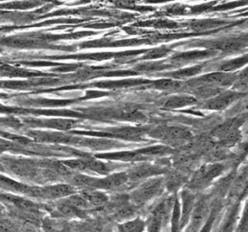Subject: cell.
Instances as JSON below:
<instances>
[{"label": "cell", "instance_id": "cell-1", "mask_svg": "<svg viewBox=\"0 0 248 232\" xmlns=\"http://www.w3.org/2000/svg\"><path fill=\"white\" fill-rule=\"evenodd\" d=\"M155 138L171 145H184L190 141L192 135L189 130L178 126L162 127L153 133Z\"/></svg>", "mask_w": 248, "mask_h": 232}, {"label": "cell", "instance_id": "cell-2", "mask_svg": "<svg viewBox=\"0 0 248 232\" xmlns=\"http://www.w3.org/2000/svg\"><path fill=\"white\" fill-rule=\"evenodd\" d=\"M164 182L162 179H152L144 183L137 190H134L130 196L132 201L137 204H142L149 201L160 194Z\"/></svg>", "mask_w": 248, "mask_h": 232}, {"label": "cell", "instance_id": "cell-3", "mask_svg": "<svg viewBox=\"0 0 248 232\" xmlns=\"http://www.w3.org/2000/svg\"><path fill=\"white\" fill-rule=\"evenodd\" d=\"M240 123L241 122L237 119H232L231 121L224 123L215 129L213 133V136L223 145H233L241 137Z\"/></svg>", "mask_w": 248, "mask_h": 232}, {"label": "cell", "instance_id": "cell-4", "mask_svg": "<svg viewBox=\"0 0 248 232\" xmlns=\"http://www.w3.org/2000/svg\"><path fill=\"white\" fill-rule=\"evenodd\" d=\"M222 170L221 166L217 164L201 167L193 176L189 184V188L192 190H201L206 187L215 177L219 176Z\"/></svg>", "mask_w": 248, "mask_h": 232}, {"label": "cell", "instance_id": "cell-5", "mask_svg": "<svg viewBox=\"0 0 248 232\" xmlns=\"http://www.w3.org/2000/svg\"><path fill=\"white\" fill-rule=\"evenodd\" d=\"M243 94L238 92H222L210 99L206 100L203 103L202 108L215 111L225 110L242 97Z\"/></svg>", "mask_w": 248, "mask_h": 232}, {"label": "cell", "instance_id": "cell-6", "mask_svg": "<svg viewBox=\"0 0 248 232\" xmlns=\"http://www.w3.org/2000/svg\"><path fill=\"white\" fill-rule=\"evenodd\" d=\"M236 79L237 75L226 71H220L202 75L201 77L195 79L194 81L223 89L226 87L234 85Z\"/></svg>", "mask_w": 248, "mask_h": 232}, {"label": "cell", "instance_id": "cell-7", "mask_svg": "<svg viewBox=\"0 0 248 232\" xmlns=\"http://www.w3.org/2000/svg\"><path fill=\"white\" fill-rule=\"evenodd\" d=\"M74 188L69 185H59L54 186H47V187L37 189L34 190V194L38 197L44 198H50V199H58V198H64L67 196H71L74 194Z\"/></svg>", "mask_w": 248, "mask_h": 232}, {"label": "cell", "instance_id": "cell-8", "mask_svg": "<svg viewBox=\"0 0 248 232\" xmlns=\"http://www.w3.org/2000/svg\"><path fill=\"white\" fill-rule=\"evenodd\" d=\"M207 211L208 205L206 200L202 198L196 202L193 213L191 215L190 231H198L200 229L206 219Z\"/></svg>", "mask_w": 248, "mask_h": 232}, {"label": "cell", "instance_id": "cell-9", "mask_svg": "<svg viewBox=\"0 0 248 232\" xmlns=\"http://www.w3.org/2000/svg\"><path fill=\"white\" fill-rule=\"evenodd\" d=\"M128 179V175L124 173H115L101 180L97 179L95 189L97 188L103 190H115L126 184Z\"/></svg>", "mask_w": 248, "mask_h": 232}, {"label": "cell", "instance_id": "cell-10", "mask_svg": "<svg viewBox=\"0 0 248 232\" xmlns=\"http://www.w3.org/2000/svg\"><path fill=\"white\" fill-rule=\"evenodd\" d=\"M194 195L190 190H184L182 194L181 226L186 225L193 213L195 206Z\"/></svg>", "mask_w": 248, "mask_h": 232}, {"label": "cell", "instance_id": "cell-11", "mask_svg": "<svg viewBox=\"0 0 248 232\" xmlns=\"http://www.w3.org/2000/svg\"><path fill=\"white\" fill-rule=\"evenodd\" d=\"M167 204L166 202L159 203L152 214L151 217L149 221V230L152 232H157L160 230L162 222L167 215Z\"/></svg>", "mask_w": 248, "mask_h": 232}, {"label": "cell", "instance_id": "cell-12", "mask_svg": "<svg viewBox=\"0 0 248 232\" xmlns=\"http://www.w3.org/2000/svg\"><path fill=\"white\" fill-rule=\"evenodd\" d=\"M198 100L192 94H180L170 97L166 103L165 108L169 109H177L187 106H193Z\"/></svg>", "mask_w": 248, "mask_h": 232}, {"label": "cell", "instance_id": "cell-13", "mask_svg": "<svg viewBox=\"0 0 248 232\" xmlns=\"http://www.w3.org/2000/svg\"><path fill=\"white\" fill-rule=\"evenodd\" d=\"M81 195L88 201L91 205L94 207H103L108 201L107 195L104 194L103 192L90 190V188L84 190Z\"/></svg>", "mask_w": 248, "mask_h": 232}, {"label": "cell", "instance_id": "cell-14", "mask_svg": "<svg viewBox=\"0 0 248 232\" xmlns=\"http://www.w3.org/2000/svg\"><path fill=\"white\" fill-rule=\"evenodd\" d=\"M145 224L140 217L134 219L132 221L123 223L119 225V229L120 232H142L145 229Z\"/></svg>", "mask_w": 248, "mask_h": 232}, {"label": "cell", "instance_id": "cell-15", "mask_svg": "<svg viewBox=\"0 0 248 232\" xmlns=\"http://www.w3.org/2000/svg\"><path fill=\"white\" fill-rule=\"evenodd\" d=\"M210 51H205V50H201V51H192L185 53V54H181L176 57V59L179 62H192V61H196V60L202 59V58H206L210 55Z\"/></svg>", "mask_w": 248, "mask_h": 232}, {"label": "cell", "instance_id": "cell-16", "mask_svg": "<svg viewBox=\"0 0 248 232\" xmlns=\"http://www.w3.org/2000/svg\"><path fill=\"white\" fill-rule=\"evenodd\" d=\"M184 181H185V178L183 175L175 173L169 176L165 184L169 190H175L178 188H180L184 184Z\"/></svg>", "mask_w": 248, "mask_h": 232}, {"label": "cell", "instance_id": "cell-17", "mask_svg": "<svg viewBox=\"0 0 248 232\" xmlns=\"http://www.w3.org/2000/svg\"><path fill=\"white\" fill-rule=\"evenodd\" d=\"M236 92L238 91V93H241V92L248 90V67L243 71L241 74L237 75V79L233 85Z\"/></svg>", "mask_w": 248, "mask_h": 232}, {"label": "cell", "instance_id": "cell-18", "mask_svg": "<svg viewBox=\"0 0 248 232\" xmlns=\"http://www.w3.org/2000/svg\"><path fill=\"white\" fill-rule=\"evenodd\" d=\"M201 71H202L201 66H195V67L184 68L180 71H176L172 76L175 78H185V77H193L201 73Z\"/></svg>", "mask_w": 248, "mask_h": 232}, {"label": "cell", "instance_id": "cell-19", "mask_svg": "<svg viewBox=\"0 0 248 232\" xmlns=\"http://www.w3.org/2000/svg\"><path fill=\"white\" fill-rule=\"evenodd\" d=\"M181 86V82L173 79H166L156 81L154 84L155 89L160 90H170V89H177Z\"/></svg>", "mask_w": 248, "mask_h": 232}]
</instances>
